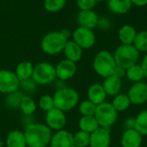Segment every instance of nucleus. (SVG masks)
Returning <instances> with one entry per match:
<instances>
[{
	"instance_id": "f257e3e1",
	"label": "nucleus",
	"mask_w": 147,
	"mask_h": 147,
	"mask_svg": "<svg viewBox=\"0 0 147 147\" xmlns=\"http://www.w3.org/2000/svg\"><path fill=\"white\" fill-rule=\"evenodd\" d=\"M24 135L28 147H47L53 133L46 124L31 123L26 126Z\"/></svg>"
},
{
	"instance_id": "f03ea898",
	"label": "nucleus",
	"mask_w": 147,
	"mask_h": 147,
	"mask_svg": "<svg viewBox=\"0 0 147 147\" xmlns=\"http://www.w3.org/2000/svg\"><path fill=\"white\" fill-rule=\"evenodd\" d=\"M68 41V37L61 31H52L44 36L41 40L40 47L44 53L54 55L63 52Z\"/></svg>"
},
{
	"instance_id": "7ed1b4c3",
	"label": "nucleus",
	"mask_w": 147,
	"mask_h": 147,
	"mask_svg": "<svg viewBox=\"0 0 147 147\" xmlns=\"http://www.w3.org/2000/svg\"><path fill=\"white\" fill-rule=\"evenodd\" d=\"M54 107L63 112L73 109L79 101L78 93L71 88H62L57 89L53 95Z\"/></svg>"
},
{
	"instance_id": "20e7f679",
	"label": "nucleus",
	"mask_w": 147,
	"mask_h": 147,
	"mask_svg": "<svg viewBox=\"0 0 147 147\" xmlns=\"http://www.w3.org/2000/svg\"><path fill=\"white\" fill-rule=\"evenodd\" d=\"M113 55L116 66H119L125 69H127L128 68L137 64L140 59V52L134 46V44H121L115 49Z\"/></svg>"
},
{
	"instance_id": "39448f33",
	"label": "nucleus",
	"mask_w": 147,
	"mask_h": 147,
	"mask_svg": "<svg viewBox=\"0 0 147 147\" xmlns=\"http://www.w3.org/2000/svg\"><path fill=\"white\" fill-rule=\"evenodd\" d=\"M116 63L114 55L107 50L99 51L93 60L95 72L104 79L113 75Z\"/></svg>"
},
{
	"instance_id": "423d86ee",
	"label": "nucleus",
	"mask_w": 147,
	"mask_h": 147,
	"mask_svg": "<svg viewBox=\"0 0 147 147\" xmlns=\"http://www.w3.org/2000/svg\"><path fill=\"white\" fill-rule=\"evenodd\" d=\"M32 79L37 85L45 86L53 83L57 79L55 66L47 62L37 63L34 68Z\"/></svg>"
},
{
	"instance_id": "0eeeda50",
	"label": "nucleus",
	"mask_w": 147,
	"mask_h": 147,
	"mask_svg": "<svg viewBox=\"0 0 147 147\" xmlns=\"http://www.w3.org/2000/svg\"><path fill=\"white\" fill-rule=\"evenodd\" d=\"M94 116L96 119L100 127L109 129L116 122L118 112L115 109L111 103L103 102L96 106Z\"/></svg>"
},
{
	"instance_id": "6e6552de",
	"label": "nucleus",
	"mask_w": 147,
	"mask_h": 147,
	"mask_svg": "<svg viewBox=\"0 0 147 147\" xmlns=\"http://www.w3.org/2000/svg\"><path fill=\"white\" fill-rule=\"evenodd\" d=\"M18 90H20V81L15 72L0 69V93L7 95Z\"/></svg>"
},
{
	"instance_id": "1a4fd4ad",
	"label": "nucleus",
	"mask_w": 147,
	"mask_h": 147,
	"mask_svg": "<svg viewBox=\"0 0 147 147\" xmlns=\"http://www.w3.org/2000/svg\"><path fill=\"white\" fill-rule=\"evenodd\" d=\"M72 41H74L82 49H88L94 46L96 36L92 29L78 27L72 34Z\"/></svg>"
},
{
	"instance_id": "9d476101",
	"label": "nucleus",
	"mask_w": 147,
	"mask_h": 147,
	"mask_svg": "<svg viewBox=\"0 0 147 147\" xmlns=\"http://www.w3.org/2000/svg\"><path fill=\"white\" fill-rule=\"evenodd\" d=\"M46 125L51 129L55 132L63 130L66 125V116L65 112L58 109L53 108L46 113L45 116Z\"/></svg>"
},
{
	"instance_id": "9b49d317",
	"label": "nucleus",
	"mask_w": 147,
	"mask_h": 147,
	"mask_svg": "<svg viewBox=\"0 0 147 147\" xmlns=\"http://www.w3.org/2000/svg\"><path fill=\"white\" fill-rule=\"evenodd\" d=\"M127 96L132 104L141 105L146 103L147 84L144 81L134 83L129 89Z\"/></svg>"
},
{
	"instance_id": "f8f14e48",
	"label": "nucleus",
	"mask_w": 147,
	"mask_h": 147,
	"mask_svg": "<svg viewBox=\"0 0 147 147\" xmlns=\"http://www.w3.org/2000/svg\"><path fill=\"white\" fill-rule=\"evenodd\" d=\"M57 79L62 81H68L74 77L77 73V64L67 59L60 61L55 67Z\"/></svg>"
},
{
	"instance_id": "ddd939ff",
	"label": "nucleus",
	"mask_w": 147,
	"mask_h": 147,
	"mask_svg": "<svg viewBox=\"0 0 147 147\" xmlns=\"http://www.w3.org/2000/svg\"><path fill=\"white\" fill-rule=\"evenodd\" d=\"M111 144V135L109 128L99 127L90 133V147H109Z\"/></svg>"
},
{
	"instance_id": "4468645a",
	"label": "nucleus",
	"mask_w": 147,
	"mask_h": 147,
	"mask_svg": "<svg viewBox=\"0 0 147 147\" xmlns=\"http://www.w3.org/2000/svg\"><path fill=\"white\" fill-rule=\"evenodd\" d=\"M50 147H75L73 142V134L66 130H60L53 134Z\"/></svg>"
},
{
	"instance_id": "2eb2a0df",
	"label": "nucleus",
	"mask_w": 147,
	"mask_h": 147,
	"mask_svg": "<svg viewBox=\"0 0 147 147\" xmlns=\"http://www.w3.org/2000/svg\"><path fill=\"white\" fill-rule=\"evenodd\" d=\"M98 16L92 10H80L77 16V22L79 27L93 29L97 26Z\"/></svg>"
},
{
	"instance_id": "dca6fc26",
	"label": "nucleus",
	"mask_w": 147,
	"mask_h": 147,
	"mask_svg": "<svg viewBox=\"0 0 147 147\" xmlns=\"http://www.w3.org/2000/svg\"><path fill=\"white\" fill-rule=\"evenodd\" d=\"M142 135L134 128L127 129L122 134L121 144L122 147H140L142 145Z\"/></svg>"
},
{
	"instance_id": "f3484780",
	"label": "nucleus",
	"mask_w": 147,
	"mask_h": 147,
	"mask_svg": "<svg viewBox=\"0 0 147 147\" xmlns=\"http://www.w3.org/2000/svg\"><path fill=\"white\" fill-rule=\"evenodd\" d=\"M87 96H88V100L90 101H91L95 105L98 106V105L105 102L107 94H106L102 85H101L99 83H95V84H92L89 88V89L87 91Z\"/></svg>"
},
{
	"instance_id": "a211bd4d",
	"label": "nucleus",
	"mask_w": 147,
	"mask_h": 147,
	"mask_svg": "<svg viewBox=\"0 0 147 147\" xmlns=\"http://www.w3.org/2000/svg\"><path fill=\"white\" fill-rule=\"evenodd\" d=\"M65 59L77 63L79 62L83 56V49L72 40H68L64 50H63Z\"/></svg>"
},
{
	"instance_id": "6ab92c4d",
	"label": "nucleus",
	"mask_w": 147,
	"mask_h": 147,
	"mask_svg": "<svg viewBox=\"0 0 147 147\" xmlns=\"http://www.w3.org/2000/svg\"><path fill=\"white\" fill-rule=\"evenodd\" d=\"M6 147H28L24 132L20 130L10 131L5 139Z\"/></svg>"
},
{
	"instance_id": "aec40b11",
	"label": "nucleus",
	"mask_w": 147,
	"mask_h": 147,
	"mask_svg": "<svg viewBox=\"0 0 147 147\" xmlns=\"http://www.w3.org/2000/svg\"><path fill=\"white\" fill-rule=\"evenodd\" d=\"M102 87H103L107 95L115 96V95L119 94V93L121 89V87H122V82H121V79H119L114 75H110L104 79Z\"/></svg>"
},
{
	"instance_id": "412c9836",
	"label": "nucleus",
	"mask_w": 147,
	"mask_h": 147,
	"mask_svg": "<svg viewBox=\"0 0 147 147\" xmlns=\"http://www.w3.org/2000/svg\"><path fill=\"white\" fill-rule=\"evenodd\" d=\"M137 33L138 32L136 31L134 27L129 24H125L119 29L118 37L122 44L132 45L134 42Z\"/></svg>"
},
{
	"instance_id": "4be33fe9",
	"label": "nucleus",
	"mask_w": 147,
	"mask_h": 147,
	"mask_svg": "<svg viewBox=\"0 0 147 147\" xmlns=\"http://www.w3.org/2000/svg\"><path fill=\"white\" fill-rule=\"evenodd\" d=\"M34 68V66L31 62L28 61L21 62L20 63L17 64L15 70V74L20 81H26L32 78Z\"/></svg>"
},
{
	"instance_id": "5701e85b",
	"label": "nucleus",
	"mask_w": 147,
	"mask_h": 147,
	"mask_svg": "<svg viewBox=\"0 0 147 147\" xmlns=\"http://www.w3.org/2000/svg\"><path fill=\"white\" fill-rule=\"evenodd\" d=\"M132 4L130 0H108L109 10L118 15L127 13L131 9Z\"/></svg>"
},
{
	"instance_id": "b1692460",
	"label": "nucleus",
	"mask_w": 147,
	"mask_h": 147,
	"mask_svg": "<svg viewBox=\"0 0 147 147\" xmlns=\"http://www.w3.org/2000/svg\"><path fill=\"white\" fill-rule=\"evenodd\" d=\"M78 127L80 131L92 133L100 127L95 116H82L78 121Z\"/></svg>"
},
{
	"instance_id": "393cba45",
	"label": "nucleus",
	"mask_w": 147,
	"mask_h": 147,
	"mask_svg": "<svg viewBox=\"0 0 147 147\" xmlns=\"http://www.w3.org/2000/svg\"><path fill=\"white\" fill-rule=\"evenodd\" d=\"M19 108L21 109L22 113L25 114L26 116H31L36 111L37 103L29 95L24 94V96L22 99V101H21Z\"/></svg>"
},
{
	"instance_id": "a878e982",
	"label": "nucleus",
	"mask_w": 147,
	"mask_h": 147,
	"mask_svg": "<svg viewBox=\"0 0 147 147\" xmlns=\"http://www.w3.org/2000/svg\"><path fill=\"white\" fill-rule=\"evenodd\" d=\"M111 104L113 105L115 109L119 113V112H124V111L127 110L130 107L132 103H131L127 94H119L115 96Z\"/></svg>"
},
{
	"instance_id": "bb28decb",
	"label": "nucleus",
	"mask_w": 147,
	"mask_h": 147,
	"mask_svg": "<svg viewBox=\"0 0 147 147\" xmlns=\"http://www.w3.org/2000/svg\"><path fill=\"white\" fill-rule=\"evenodd\" d=\"M134 129L142 136H147V110L141 111L136 116Z\"/></svg>"
},
{
	"instance_id": "cd10ccee",
	"label": "nucleus",
	"mask_w": 147,
	"mask_h": 147,
	"mask_svg": "<svg viewBox=\"0 0 147 147\" xmlns=\"http://www.w3.org/2000/svg\"><path fill=\"white\" fill-rule=\"evenodd\" d=\"M23 96H24V93L21 92L20 90L14 92L12 94H7L4 100V104L8 108H10V109L18 108L20 107V104Z\"/></svg>"
},
{
	"instance_id": "c85d7f7f",
	"label": "nucleus",
	"mask_w": 147,
	"mask_h": 147,
	"mask_svg": "<svg viewBox=\"0 0 147 147\" xmlns=\"http://www.w3.org/2000/svg\"><path fill=\"white\" fill-rule=\"evenodd\" d=\"M126 76L127 77L128 80H130L131 81H133L134 83L142 81V79L145 77L144 72H143L140 65H139V64H135V65L128 68L127 69H126Z\"/></svg>"
},
{
	"instance_id": "c756f323",
	"label": "nucleus",
	"mask_w": 147,
	"mask_h": 147,
	"mask_svg": "<svg viewBox=\"0 0 147 147\" xmlns=\"http://www.w3.org/2000/svg\"><path fill=\"white\" fill-rule=\"evenodd\" d=\"M73 142L75 147L90 146V134L79 130L75 134H73Z\"/></svg>"
},
{
	"instance_id": "7c9ffc66",
	"label": "nucleus",
	"mask_w": 147,
	"mask_h": 147,
	"mask_svg": "<svg viewBox=\"0 0 147 147\" xmlns=\"http://www.w3.org/2000/svg\"><path fill=\"white\" fill-rule=\"evenodd\" d=\"M134 46L140 52H147V30H142L137 33Z\"/></svg>"
},
{
	"instance_id": "2f4dec72",
	"label": "nucleus",
	"mask_w": 147,
	"mask_h": 147,
	"mask_svg": "<svg viewBox=\"0 0 147 147\" xmlns=\"http://www.w3.org/2000/svg\"><path fill=\"white\" fill-rule=\"evenodd\" d=\"M37 107H39L40 109H41L44 112H48L52 109H53L54 107V101L53 97L49 94H44L41 95L38 101Z\"/></svg>"
},
{
	"instance_id": "473e14b6",
	"label": "nucleus",
	"mask_w": 147,
	"mask_h": 147,
	"mask_svg": "<svg viewBox=\"0 0 147 147\" xmlns=\"http://www.w3.org/2000/svg\"><path fill=\"white\" fill-rule=\"evenodd\" d=\"M78 109L82 116H94L96 109V105H95L89 100H86L79 104Z\"/></svg>"
},
{
	"instance_id": "72a5a7b5",
	"label": "nucleus",
	"mask_w": 147,
	"mask_h": 147,
	"mask_svg": "<svg viewBox=\"0 0 147 147\" xmlns=\"http://www.w3.org/2000/svg\"><path fill=\"white\" fill-rule=\"evenodd\" d=\"M66 3V0H45L44 7L49 12H58L61 10Z\"/></svg>"
},
{
	"instance_id": "f704fd0d",
	"label": "nucleus",
	"mask_w": 147,
	"mask_h": 147,
	"mask_svg": "<svg viewBox=\"0 0 147 147\" xmlns=\"http://www.w3.org/2000/svg\"><path fill=\"white\" fill-rule=\"evenodd\" d=\"M37 84L34 81V80L28 79L26 81H20V89H22V91L26 92V93H32L35 90Z\"/></svg>"
},
{
	"instance_id": "c9c22d12",
	"label": "nucleus",
	"mask_w": 147,
	"mask_h": 147,
	"mask_svg": "<svg viewBox=\"0 0 147 147\" xmlns=\"http://www.w3.org/2000/svg\"><path fill=\"white\" fill-rule=\"evenodd\" d=\"M97 3V0H77V5L80 10H90Z\"/></svg>"
},
{
	"instance_id": "e433bc0d",
	"label": "nucleus",
	"mask_w": 147,
	"mask_h": 147,
	"mask_svg": "<svg viewBox=\"0 0 147 147\" xmlns=\"http://www.w3.org/2000/svg\"><path fill=\"white\" fill-rule=\"evenodd\" d=\"M112 75H114V76H115V77L121 80L124 76H126V69L123 68H121L119 66H116Z\"/></svg>"
},
{
	"instance_id": "4c0bfd02",
	"label": "nucleus",
	"mask_w": 147,
	"mask_h": 147,
	"mask_svg": "<svg viewBox=\"0 0 147 147\" xmlns=\"http://www.w3.org/2000/svg\"><path fill=\"white\" fill-rule=\"evenodd\" d=\"M134 121H135V118H129V119H127L125 121V123H124L126 130L127 129H134Z\"/></svg>"
},
{
	"instance_id": "58836bf2",
	"label": "nucleus",
	"mask_w": 147,
	"mask_h": 147,
	"mask_svg": "<svg viewBox=\"0 0 147 147\" xmlns=\"http://www.w3.org/2000/svg\"><path fill=\"white\" fill-rule=\"evenodd\" d=\"M140 67H141V68H142V70L144 72L145 77H147V54L143 57Z\"/></svg>"
},
{
	"instance_id": "ea45409f",
	"label": "nucleus",
	"mask_w": 147,
	"mask_h": 147,
	"mask_svg": "<svg viewBox=\"0 0 147 147\" xmlns=\"http://www.w3.org/2000/svg\"><path fill=\"white\" fill-rule=\"evenodd\" d=\"M97 25H99V27H101V28H102V29H107V28L109 27V22L108 20L104 19V18L99 19V20H98Z\"/></svg>"
},
{
	"instance_id": "a19ab883",
	"label": "nucleus",
	"mask_w": 147,
	"mask_h": 147,
	"mask_svg": "<svg viewBox=\"0 0 147 147\" xmlns=\"http://www.w3.org/2000/svg\"><path fill=\"white\" fill-rule=\"evenodd\" d=\"M132 3L137 6H145L147 4V0H130Z\"/></svg>"
},
{
	"instance_id": "79ce46f5",
	"label": "nucleus",
	"mask_w": 147,
	"mask_h": 147,
	"mask_svg": "<svg viewBox=\"0 0 147 147\" xmlns=\"http://www.w3.org/2000/svg\"><path fill=\"white\" fill-rule=\"evenodd\" d=\"M97 1H106V0H97Z\"/></svg>"
},
{
	"instance_id": "37998d69",
	"label": "nucleus",
	"mask_w": 147,
	"mask_h": 147,
	"mask_svg": "<svg viewBox=\"0 0 147 147\" xmlns=\"http://www.w3.org/2000/svg\"><path fill=\"white\" fill-rule=\"evenodd\" d=\"M146 105H147V101H146Z\"/></svg>"
}]
</instances>
